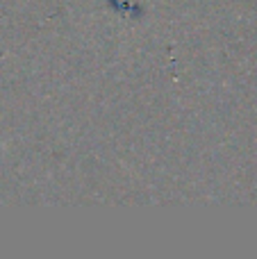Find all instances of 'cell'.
Masks as SVG:
<instances>
[{"mask_svg": "<svg viewBox=\"0 0 257 259\" xmlns=\"http://www.w3.org/2000/svg\"><path fill=\"white\" fill-rule=\"evenodd\" d=\"M0 146H5V143H3V141H0Z\"/></svg>", "mask_w": 257, "mask_h": 259, "instance_id": "1", "label": "cell"}]
</instances>
